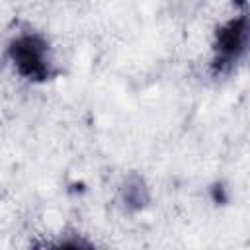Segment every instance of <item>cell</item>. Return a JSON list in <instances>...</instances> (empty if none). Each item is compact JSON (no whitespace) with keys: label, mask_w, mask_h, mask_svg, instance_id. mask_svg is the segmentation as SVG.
<instances>
[{"label":"cell","mask_w":250,"mask_h":250,"mask_svg":"<svg viewBox=\"0 0 250 250\" xmlns=\"http://www.w3.org/2000/svg\"><path fill=\"white\" fill-rule=\"evenodd\" d=\"M8 59L14 70L27 82L43 84L53 80L59 70L53 61L51 45L45 35L39 31H23L10 39L8 43Z\"/></svg>","instance_id":"cell-1"},{"label":"cell","mask_w":250,"mask_h":250,"mask_svg":"<svg viewBox=\"0 0 250 250\" xmlns=\"http://www.w3.org/2000/svg\"><path fill=\"white\" fill-rule=\"evenodd\" d=\"M121 201L125 205L127 211L131 213H137V211H143L148 201H150V189L145 182L143 176L139 174H129L121 186Z\"/></svg>","instance_id":"cell-3"},{"label":"cell","mask_w":250,"mask_h":250,"mask_svg":"<svg viewBox=\"0 0 250 250\" xmlns=\"http://www.w3.org/2000/svg\"><path fill=\"white\" fill-rule=\"evenodd\" d=\"M248 49V16L242 10L225 23H221L213 37L211 70L215 76L230 74L244 59Z\"/></svg>","instance_id":"cell-2"}]
</instances>
